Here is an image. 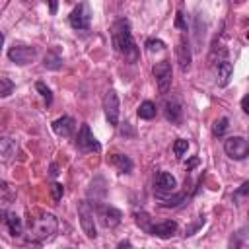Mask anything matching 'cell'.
Segmentation results:
<instances>
[{
	"label": "cell",
	"mask_w": 249,
	"mask_h": 249,
	"mask_svg": "<svg viewBox=\"0 0 249 249\" xmlns=\"http://www.w3.org/2000/svg\"><path fill=\"white\" fill-rule=\"evenodd\" d=\"M247 189H249V183H247V181H245V183H243V185H241V189H239V191H237V195H239V196H243V195H247Z\"/></svg>",
	"instance_id": "obj_31"
},
{
	"label": "cell",
	"mask_w": 249,
	"mask_h": 249,
	"mask_svg": "<svg viewBox=\"0 0 249 249\" xmlns=\"http://www.w3.org/2000/svg\"><path fill=\"white\" fill-rule=\"evenodd\" d=\"M146 49H148L150 53H154V51H163V49H165V43L160 41V39H148V41H146Z\"/></svg>",
	"instance_id": "obj_26"
},
{
	"label": "cell",
	"mask_w": 249,
	"mask_h": 249,
	"mask_svg": "<svg viewBox=\"0 0 249 249\" xmlns=\"http://www.w3.org/2000/svg\"><path fill=\"white\" fill-rule=\"evenodd\" d=\"M25 2H31V0H25Z\"/></svg>",
	"instance_id": "obj_35"
},
{
	"label": "cell",
	"mask_w": 249,
	"mask_h": 249,
	"mask_svg": "<svg viewBox=\"0 0 249 249\" xmlns=\"http://www.w3.org/2000/svg\"><path fill=\"white\" fill-rule=\"evenodd\" d=\"M74 128H76L74 119H72V117H66V115L60 117V119H56V121L53 123V130H54L58 136H72Z\"/></svg>",
	"instance_id": "obj_13"
},
{
	"label": "cell",
	"mask_w": 249,
	"mask_h": 249,
	"mask_svg": "<svg viewBox=\"0 0 249 249\" xmlns=\"http://www.w3.org/2000/svg\"><path fill=\"white\" fill-rule=\"evenodd\" d=\"M56 173H58V171H56V165H51V175H53V177H54V175H56Z\"/></svg>",
	"instance_id": "obj_32"
},
{
	"label": "cell",
	"mask_w": 249,
	"mask_h": 249,
	"mask_svg": "<svg viewBox=\"0 0 249 249\" xmlns=\"http://www.w3.org/2000/svg\"><path fill=\"white\" fill-rule=\"evenodd\" d=\"M138 117L140 119H146V121L154 119L156 117V105L152 101H142L140 107H138Z\"/></svg>",
	"instance_id": "obj_21"
},
{
	"label": "cell",
	"mask_w": 249,
	"mask_h": 249,
	"mask_svg": "<svg viewBox=\"0 0 249 249\" xmlns=\"http://www.w3.org/2000/svg\"><path fill=\"white\" fill-rule=\"evenodd\" d=\"M175 25H177L179 29H185V31H187V23H185V19H183V14H181V12H177V18H175Z\"/></svg>",
	"instance_id": "obj_28"
},
{
	"label": "cell",
	"mask_w": 249,
	"mask_h": 249,
	"mask_svg": "<svg viewBox=\"0 0 249 249\" xmlns=\"http://www.w3.org/2000/svg\"><path fill=\"white\" fill-rule=\"evenodd\" d=\"M241 109H243L245 113H249V95H245V97L241 99Z\"/></svg>",
	"instance_id": "obj_30"
},
{
	"label": "cell",
	"mask_w": 249,
	"mask_h": 249,
	"mask_svg": "<svg viewBox=\"0 0 249 249\" xmlns=\"http://www.w3.org/2000/svg\"><path fill=\"white\" fill-rule=\"evenodd\" d=\"M103 111H105V119L111 126L119 124V95L115 89H109L103 97Z\"/></svg>",
	"instance_id": "obj_9"
},
{
	"label": "cell",
	"mask_w": 249,
	"mask_h": 249,
	"mask_svg": "<svg viewBox=\"0 0 249 249\" xmlns=\"http://www.w3.org/2000/svg\"><path fill=\"white\" fill-rule=\"evenodd\" d=\"M76 146H78L82 152H99V150H101L99 142L95 140V136L91 134V130H89L88 124H82V126H80L78 136H76Z\"/></svg>",
	"instance_id": "obj_10"
},
{
	"label": "cell",
	"mask_w": 249,
	"mask_h": 249,
	"mask_svg": "<svg viewBox=\"0 0 249 249\" xmlns=\"http://www.w3.org/2000/svg\"><path fill=\"white\" fill-rule=\"evenodd\" d=\"M2 45H4V33L0 31V49H2Z\"/></svg>",
	"instance_id": "obj_34"
},
{
	"label": "cell",
	"mask_w": 249,
	"mask_h": 249,
	"mask_svg": "<svg viewBox=\"0 0 249 249\" xmlns=\"http://www.w3.org/2000/svg\"><path fill=\"white\" fill-rule=\"evenodd\" d=\"M111 41H113L115 51L119 54H123L128 64H134L138 60V47L134 45L128 19L121 18V19H117L113 23V27H111Z\"/></svg>",
	"instance_id": "obj_1"
},
{
	"label": "cell",
	"mask_w": 249,
	"mask_h": 249,
	"mask_svg": "<svg viewBox=\"0 0 249 249\" xmlns=\"http://www.w3.org/2000/svg\"><path fill=\"white\" fill-rule=\"evenodd\" d=\"M163 115H165V119H167L169 123L177 124V123L181 121V115H183V109H181L179 101H177V99H167L165 105H163Z\"/></svg>",
	"instance_id": "obj_15"
},
{
	"label": "cell",
	"mask_w": 249,
	"mask_h": 249,
	"mask_svg": "<svg viewBox=\"0 0 249 249\" xmlns=\"http://www.w3.org/2000/svg\"><path fill=\"white\" fill-rule=\"evenodd\" d=\"M14 91V82L10 78L0 76V97H8Z\"/></svg>",
	"instance_id": "obj_22"
},
{
	"label": "cell",
	"mask_w": 249,
	"mask_h": 249,
	"mask_svg": "<svg viewBox=\"0 0 249 249\" xmlns=\"http://www.w3.org/2000/svg\"><path fill=\"white\" fill-rule=\"evenodd\" d=\"M93 214L103 228H115L121 224V218H123L121 210H117L115 206H109V204H95Z\"/></svg>",
	"instance_id": "obj_4"
},
{
	"label": "cell",
	"mask_w": 249,
	"mask_h": 249,
	"mask_svg": "<svg viewBox=\"0 0 249 249\" xmlns=\"http://www.w3.org/2000/svg\"><path fill=\"white\" fill-rule=\"evenodd\" d=\"M231 74H233V66H231V62L230 60H220L218 62V74H216V84L220 86V88H226L228 84H230V78H231Z\"/></svg>",
	"instance_id": "obj_14"
},
{
	"label": "cell",
	"mask_w": 249,
	"mask_h": 249,
	"mask_svg": "<svg viewBox=\"0 0 249 249\" xmlns=\"http://www.w3.org/2000/svg\"><path fill=\"white\" fill-rule=\"evenodd\" d=\"M35 56H37V49H35V47H29V45H14V47H10V51H8V58H10L12 62L19 64V66L33 62Z\"/></svg>",
	"instance_id": "obj_8"
},
{
	"label": "cell",
	"mask_w": 249,
	"mask_h": 249,
	"mask_svg": "<svg viewBox=\"0 0 249 249\" xmlns=\"http://www.w3.org/2000/svg\"><path fill=\"white\" fill-rule=\"evenodd\" d=\"M177 56H179V66H181V70H183V72L189 70V66H191V49H189L187 37H181V39H179Z\"/></svg>",
	"instance_id": "obj_16"
},
{
	"label": "cell",
	"mask_w": 249,
	"mask_h": 249,
	"mask_svg": "<svg viewBox=\"0 0 249 249\" xmlns=\"http://www.w3.org/2000/svg\"><path fill=\"white\" fill-rule=\"evenodd\" d=\"M4 222H6V226H8V231H10L14 237H19V235L23 233V224H21V220H19L18 214L6 212V214H4Z\"/></svg>",
	"instance_id": "obj_17"
},
{
	"label": "cell",
	"mask_w": 249,
	"mask_h": 249,
	"mask_svg": "<svg viewBox=\"0 0 249 249\" xmlns=\"http://www.w3.org/2000/svg\"><path fill=\"white\" fill-rule=\"evenodd\" d=\"M154 187H156V193H173L175 187H177V181L171 173L167 171H160L154 179Z\"/></svg>",
	"instance_id": "obj_12"
},
{
	"label": "cell",
	"mask_w": 249,
	"mask_h": 249,
	"mask_svg": "<svg viewBox=\"0 0 249 249\" xmlns=\"http://www.w3.org/2000/svg\"><path fill=\"white\" fill-rule=\"evenodd\" d=\"M68 21H70V25H72L74 29H78V31L89 29V23H91V12H89V6H88L86 2L78 4V6L70 12Z\"/></svg>",
	"instance_id": "obj_5"
},
{
	"label": "cell",
	"mask_w": 249,
	"mask_h": 249,
	"mask_svg": "<svg viewBox=\"0 0 249 249\" xmlns=\"http://www.w3.org/2000/svg\"><path fill=\"white\" fill-rule=\"evenodd\" d=\"M35 88H37V91L43 95V99L47 101V105H51V103H53V93H51V89H49L43 82H37V84H35Z\"/></svg>",
	"instance_id": "obj_25"
},
{
	"label": "cell",
	"mask_w": 249,
	"mask_h": 249,
	"mask_svg": "<svg viewBox=\"0 0 249 249\" xmlns=\"http://www.w3.org/2000/svg\"><path fill=\"white\" fill-rule=\"evenodd\" d=\"M146 231L152 233V235H156V237L167 239V237H171V235L177 233V222H173V220H165V222H160V224H150Z\"/></svg>",
	"instance_id": "obj_11"
},
{
	"label": "cell",
	"mask_w": 249,
	"mask_h": 249,
	"mask_svg": "<svg viewBox=\"0 0 249 249\" xmlns=\"http://www.w3.org/2000/svg\"><path fill=\"white\" fill-rule=\"evenodd\" d=\"M152 74H154V78H156V84H158L160 93H167V89L171 88V78H173L169 60L158 62V64L152 68Z\"/></svg>",
	"instance_id": "obj_6"
},
{
	"label": "cell",
	"mask_w": 249,
	"mask_h": 249,
	"mask_svg": "<svg viewBox=\"0 0 249 249\" xmlns=\"http://www.w3.org/2000/svg\"><path fill=\"white\" fill-rule=\"evenodd\" d=\"M187 150H189V142H187L185 138L175 140V144H173V152H175V156H177V158H183Z\"/></svg>",
	"instance_id": "obj_23"
},
{
	"label": "cell",
	"mask_w": 249,
	"mask_h": 249,
	"mask_svg": "<svg viewBox=\"0 0 249 249\" xmlns=\"http://www.w3.org/2000/svg\"><path fill=\"white\" fill-rule=\"evenodd\" d=\"M45 2H49L51 14H56V10H58V0H45Z\"/></svg>",
	"instance_id": "obj_29"
},
{
	"label": "cell",
	"mask_w": 249,
	"mask_h": 249,
	"mask_svg": "<svg viewBox=\"0 0 249 249\" xmlns=\"http://www.w3.org/2000/svg\"><path fill=\"white\" fill-rule=\"evenodd\" d=\"M51 193H53V200H54V202H58V200L62 198L64 187H62L60 183H53V185H51Z\"/></svg>",
	"instance_id": "obj_27"
},
{
	"label": "cell",
	"mask_w": 249,
	"mask_h": 249,
	"mask_svg": "<svg viewBox=\"0 0 249 249\" xmlns=\"http://www.w3.org/2000/svg\"><path fill=\"white\" fill-rule=\"evenodd\" d=\"M58 230V222H56V216L49 214V212H41L37 218H29V224H27V239L33 241V243H41L49 237H53Z\"/></svg>",
	"instance_id": "obj_2"
},
{
	"label": "cell",
	"mask_w": 249,
	"mask_h": 249,
	"mask_svg": "<svg viewBox=\"0 0 249 249\" xmlns=\"http://www.w3.org/2000/svg\"><path fill=\"white\" fill-rule=\"evenodd\" d=\"M109 161H111V165H115L121 173H130V171H132V160H130L128 156H124V154H113V156L109 158Z\"/></svg>",
	"instance_id": "obj_18"
},
{
	"label": "cell",
	"mask_w": 249,
	"mask_h": 249,
	"mask_svg": "<svg viewBox=\"0 0 249 249\" xmlns=\"http://www.w3.org/2000/svg\"><path fill=\"white\" fill-rule=\"evenodd\" d=\"M43 66L49 70H58V68H62V56L54 51H49L43 58Z\"/></svg>",
	"instance_id": "obj_20"
},
{
	"label": "cell",
	"mask_w": 249,
	"mask_h": 249,
	"mask_svg": "<svg viewBox=\"0 0 249 249\" xmlns=\"http://www.w3.org/2000/svg\"><path fill=\"white\" fill-rule=\"evenodd\" d=\"M228 130V119L226 117H222V119H218V121H214V126H212V132L216 134V136H222L224 132Z\"/></svg>",
	"instance_id": "obj_24"
},
{
	"label": "cell",
	"mask_w": 249,
	"mask_h": 249,
	"mask_svg": "<svg viewBox=\"0 0 249 249\" xmlns=\"http://www.w3.org/2000/svg\"><path fill=\"white\" fill-rule=\"evenodd\" d=\"M16 154V142L8 136H0V158L10 160Z\"/></svg>",
	"instance_id": "obj_19"
},
{
	"label": "cell",
	"mask_w": 249,
	"mask_h": 249,
	"mask_svg": "<svg viewBox=\"0 0 249 249\" xmlns=\"http://www.w3.org/2000/svg\"><path fill=\"white\" fill-rule=\"evenodd\" d=\"M80 224H82V230L84 233L89 237V239H95L97 237V230H95V218H93V206L89 202H80Z\"/></svg>",
	"instance_id": "obj_7"
},
{
	"label": "cell",
	"mask_w": 249,
	"mask_h": 249,
	"mask_svg": "<svg viewBox=\"0 0 249 249\" xmlns=\"http://www.w3.org/2000/svg\"><path fill=\"white\" fill-rule=\"evenodd\" d=\"M119 247H130V241H121Z\"/></svg>",
	"instance_id": "obj_33"
},
{
	"label": "cell",
	"mask_w": 249,
	"mask_h": 249,
	"mask_svg": "<svg viewBox=\"0 0 249 249\" xmlns=\"http://www.w3.org/2000/svg\"><path fill=\"white\" fill-rule=\"evenodd\" d=\"M224 152H226L228 158L241 161L249 156V144L243 136H231V138L224 140Z\"/></svg>",
	"instance_id": "obj_3"
}]
</instances>
